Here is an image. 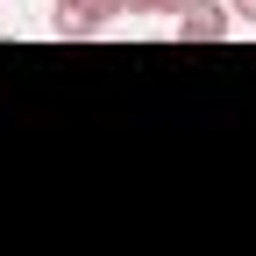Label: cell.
<instances>
[{
    "label": "cell",
    "instance_id": "obj_2",
    "mask_svg": "<svg viewBox=\"0 0 256 256\" xmlns=\"http://www.w3.org/2000/svg\"><path fill=\"white\" fill-rule=\"evenodd\" d=\"M171 36L178 43H228L235 14H228V0H185V14L171 22Z\"/></svg>",
    "mask_w": 256,
    "mask_h": 256
},
{
    "label": "cell",
    "instance_id": "obj_4",
    "mask_svg": "<svg viewBox=\"0 0 256 256\" xmlns=\"http://www.w3.org/2000/svg\"><path fill=\"white\" fill-rule=\"evenodd\" d=\"M228 14L235 22H256V0H228Z\"/></svg>",
    "mask_w": 256,
    "mask_h": 256
},
{
    "label": "cell",
    "instance_id": "obj_3",
    "mask_svg": "<svg viewBox=\"0 0 256 256\" xmlns=\"http://www.w3.org/2000/svg\"><path fill=\"white\" fill-rule=\"evenodd\" d=\"M121 14H171V22H178L185 0H121Z\"/></svg>",
    "mask_w": 256,
    "mask_h": 256
},
{
    "label": "cell",
    "instance_id": "obj_1",
    "mask_svg": "<svg viewBox=\"0 0 256 256\" xmlns=\"http://www.w3.org/2000/svg\"><path fill=\"white\" fill-rule=\"evenodd\" d=\"M114 14H121V0H57L50 8V36H64V43H86V36H100V28H114Z\"/></svg>",
    "mask_w": 256,
    "mask_h": 256
}]
</instances>
